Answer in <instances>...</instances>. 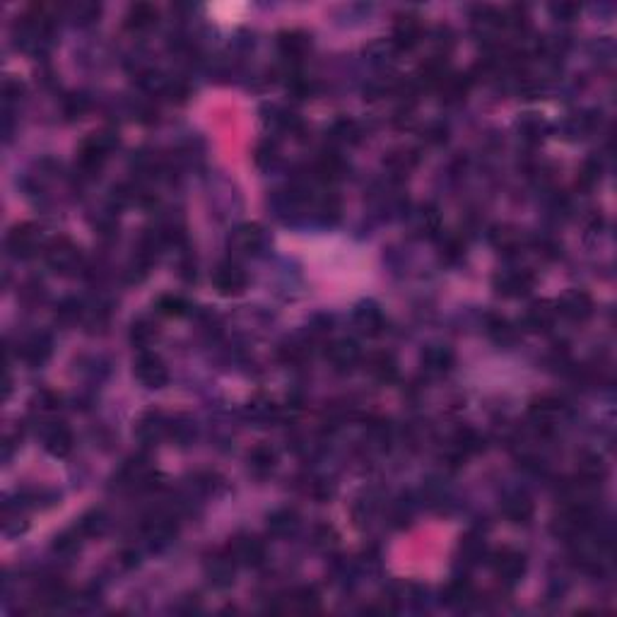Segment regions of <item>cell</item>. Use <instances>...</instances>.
Wrapping results in <instances>:
<instances>
[{
    "label": "cell",
    "mask_w": 617,
    "mask_h": 617,
    "mask_svg": "<svg viewBox=\"0 0 617 617\" xmlns=\"http://www.w3.org/2000/svg\"><path fill=\"white\" fill-rule=\"evenodd\" d=\"M46 446H49L51 454L63 456L68 449H70V437H68L66 429H53L49 437H46Z\"/></svg>",
    "instance_id": "5b68a950"
},
{
    "label": "cell",
    "mask_w": 617,
    "mask_h": 617,
    "mask_svg": "<svg viewBox=\"0 0 617 617\" xmlns=\"http://www.w3.org/2000/svg\"><path fill=\"white\" fill-rule=\"evenodd\" d=\"M39 244H41V237L31 225H22V227L17 225L13 232L8 234V248H10V253H13L15 258L34 256L36 248H39Z\"/></svg>",
    "instance_id": "6da1fadb"
},
{
    "label": "cell",
    "mask_w": 617,
    "mask_h": 617,
    "mask_svg": "<svg viewBox=\"0 0 617 617\" xmlns=\"http://www.w3.org/2000/svg\"><path fill=\"white\" fill-rule=\"evenodd\" d=\"M131 20H133V24H135V27H147V24H152L154 20H157V13H154L150 5H137V8H133Z\"/></svg>",
    "instance_id": "8992f818"
},
{
    "label": "cell",
    "mask_w": 617,
    "mask_h": 617,
    "mask_svg": "<svg viewBox=\"0 0 617 617\" xmlns=\"http://www.w3.org/2000/svg\"><path fill=\"white\" fill-rule=\"evenodd\" d=\"M215 283L222 292H237L239 287L244 285V275L239 273V268H234V265H222L215 275Z\"/></svg>",
    "instance_id": "277c9868"
},
{
    "label": "cell",
    "mask_w": 617,
    "mask_h": 617,
    "mask_svg": "<svg viewBox=\"0 0 617 617\" xmlns=\"http://www.w3.org/2000/svg\"><path fill=\"white\" fill-rule=\"evenodd\" d=\"M137 376H140V379L145 381V384H150V386H159L164 379H167L162 362L154 359V357H145V359L137 362Z\"/></svg>",
    "instance_id": "3957f363"
},
{
    "label": "cell",
    "mask_w": 617,
    "mask_h": 617,
    "mask_svg": "<svg viewBox=\"0 0 617 617\" xmlns=\"http://www.w3.org/2000/svg\"><path fill=\"white\" fill-rule=\"evenodd\" d=\"M46 260H49L51 268H56V270H61V273H63V270H68V268H73V265H75L77 251L68 241H58V244H51V246H49V251H46Z\"/></svg>",
    "instance_id": "7a4b0ae2"
}]
</instances>
